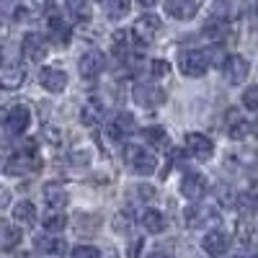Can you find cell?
<instances>
[{"label": "cell", "mask_w": 258, "mask_h": 258, "mask_svg": "<svg viewBox=\"0 0 258 258\" xmlns=\"http://www.w3.org/2000/svg\"><path fill=\"white\" fill-rule=\"evenodd\" d=\"M111 41H114V52L124 57L126 49H129V34L126 31H114V39Z\"/></svg>", "instance_id": "35"}, {"label": "cell", "mask_w": 258, "mask_h": 258, "mask_svg": "<svg viewBox=\"0 0 258 258\" xmlns=\"http://www.w3.org/2000/svg\"><path fill=\"white\" fill-rule=\"evenodd\" d=\"M243 106H245L248 111L258 114V85H250V88H245V93H243Z\"/></svg>", "instance_id": "32"}, {"label": "cell", "mask_w": 258, "mask_h": 258, "mask_svg": "<svg viewBox=\"0 0 258 258\" xmlns=\"http://www.w3.org/2000/svg\"><path fill=\"white\" fill-rule=\"evenodd\" d=\"M137 3H140L142 8H153V6L158 3V0H137Z\"/></svg>", "instance_id": "44"}, {"label": "cell", "mask_w": 258, "mask_h": 258, "mask_svg": "<svg viewBox=\"0 0 258 258\" xmlns=\"http://www.w3.org/2000/svg\"><path fill=\"white\" fill-rule=\"evenodd\" d=\"M0 232H3V250H13L21 243V227H16L13 222H3Z\"/></svg>", "instance_id": "31"}, {"label": "cell", "mask_w": 258, "mask_h": 258, "mask_svg": "<svg viewBox=\"0 0 258 258\" xmlns=\"http://www.w3.org/2000/svg\"><path fill=\"white\" fill-rule=\"evenodd\" d=\"M124 160L137 176H153L155 168H158V158L153 153H147L140 145H126L124 147Z\"/></svg>", "instance_id": "1"}, {"label": "cell", "mask_w": 258, "mask_h": 258, "mask_svg": "<svg viewBox=\"0 0 258 258\" xmlns=\"http://www.w3.org/2000/svg\"><path fill=\"white\" fill-rule=\"evenodd\" d=\"M96 3L106 11V16L111 21H119L129 13V0H96Z\"/></svg>", "instance_id": "28"}, {"label": "cell", "mask_w": 258, "mask_h": 258, "mask_svg": "<svg viewBox=\"0 0 258 258\" xmlns=\"http://www.w3.org/2000/svg\"><path fill=\"white\" fill-rule=\"evenodd\" d=\"M44 202H47L52 209H64V207H68V202H70V194H68V188H64L62 183L49 181V183L44 186Z\"/></svg>", "instance_id": "19"}, {"label": "cell", "mask_w": 258, "mask_h": 258, "mask_svg": "<svg viewBox=\"0 0 258 258\" xmlns=\"http://www.w3.org/2000/svg\"><path fill=\"white\" fill-rule=\"evenodd\" d=\"M248 132H250L248 119H243L235 109L227 111V137H230V140H245Z\"/></svg>", "instance_id": "23"}, {"label": "cell", "mask_w": 258, "mask_h": 258, "mask_svg": "<svg viewBox=\"0 0 258 258\" xmlns=\"http://www.w3.org/2000/svg\"><path fill=\"white\" fill-rule=\"evenodd\" d=\"M132 98L137 106H142V109H155V106H163L165 103V91L158 88V85L153 83H137L132 88Z\"/></svg>", "instance_id": "6"}, {"label": "cell", "mask_w": 258, "mask_h": 258, "mask_svg": "<svg viewBox=\"0 0 258 258\" xmlns=\"http://www.w3.org/2000/svg\"><path fill=\"white\" fill-rule=\"evenodd\" d=\"M147 258H173V255H170V253H165V250H153V253H150Z\"/></svg>", "instance_id": "43"}, {"label": "cell", "mask_w": 258, "mask_h": 258, "mask_svg": "<svg viewBox=\"0 0 258 258\" xmlns=\"http://www.w3.org/2000/svg\"><path fill=\"white\" fill-rule=\"evenodd\" d=\"M34 248L39 253H47V255H64L68 253V243H64L62 238H54V235H36Z\"/></svg>", "instance_id": "18"}, {"label": "cell", "mask_w": 258, "mask_h": 258, "mask_svg": "<svg viewBox=\"0 0 258 258\" xmlns=\"http://www.w3.org/2000/svg\"><path fill=\"white\" fill-rule=\"evenodd\" d=\"M73 258H101V250L93 245H78L73 250Z\"/></svg>", "instance_id": "37"}, {"label": "cell", "mask_w": 258, "mask_h": 258, "mask_svg": "<svg viewBox=\"0 0 258 258\" xmlns=\"http://www.w3.org/2000/svg\"><path fill=\"white\" fill-rule=\"evenodd\" d=\"M248 73H250V64H248V59L240 57V54H227V59L222 62V75H225V80L232 83V85L243 83V80L248 78Z\"/></svg>", "instance_id": "9"}, {"label": "cell", "mask_w": 258, "mask_h": 258, "mask_svg": "<svg viewBox=\"0 0 258 258\" xmlns=\"http://www.w3.org/2000/svg\"><path fill=\"white\" fill-rule=\"evenodd\" d=\"M68 11L75 21H80V24H88L91 16H93V6H91V0H68Z\"/></svg>", "instance_id": "27"}, {"label": "cell", "mask_w": 258, "mask_h": 258, "mask_svg": "<svg viewBox=\"0 0 258 258\" xmlns=\"http://www.w3.org/2000/svg\"><path fill=\"white\" fill-rule=\"evenodd\" d=\"M47 11H49V34L59 41L62 47H68L70 44V36H73L70 34V26L62 21V16H57V8L54 6H49Z\"/></svg>", "instance_id": "20"}, {"label": "cell", "mask_w": 258, "mask_h": 258, "mask_svg": "<svg viewBox=\"0 0 258 258\" xmlns=\"http://www.w3.org/2000/svg\"><path fill=\"white\" fill-rule=\"evenodd\" d=\"M103 116H106L103 101L88 98V101L83 103V109H80V121H83V126H96L98 121H103Z\"/></svg>", "instance_id": "17"}, {"label": "cell", "mask_w": 258, "mask_h": 258, "mask_svg": "<svg viewBox=\"0 0 258 258\" xmlns=\"http://www.w3.org/2000/svg\"><path fill=\"white\" fill-rule=\"evenodd\" d=\"M26 80V70L21 68V64H6L3 73H0V83H3V88L6 91H16L21 88Z\"/></svg>", "instance_id": "22"}, {"label": "cell", "mask_w": 258, "mask_h": 258, "mask_svg": "<svg viewBox=\"0 0 258 258\" xmlns=\"http://www.w3.org/2000/svg\"><path fill=\"white\" fill-rule=\"evenodd\" d=\"M13 220L18 225H34L36 222V207L31 202H18L13 207Z\"/></svg>", "instance_id": "29"}, {"label": "cell", "mask_w": 258, "mask_h": 258, "mask_svg": "<svg viewBox=\"0 0 258 258\" xmlns=\"http://www.w3.org/2000/svg\"><path fill=\"white\" fill-rule=\"evenodd\" d=\"M21 52H24L26 59L39 62V59H44V57H47V52H49V41H47V36H41V34H36V31H29L24 39H21Z\"/></svg>", "instance_id": "8"}, {"label": "cell", "mask_w": 258, "mask_h": 258, "mask_svg": "<svg viewBox=\"0 0 258 258\" xmlns=\"http://www.w3.org/2000/svg\"><path fill=\"white\" fill-rule=\"evenodd\" d=\"M255 202H258V197H255Z\"/></svg>", "instance_id": "46"}, {"label": "cell", "mask_w": 258, "mask_h": 258, "mask_svg": "<svg viewBox=\"0 0 258 258\" xmlns=\"http://www.w3.org/2000/svg\"><path fill=\"white\" fill-rule=\"evenodd\" d=\"M145 248V240L142 238H137V240H132V245H129V258H140V250Z\"/></svg>", "instance_id": "39"}, {"label": "cell", "mask_w": 258, "mask_h": 258, "mask_svg": "<svg viewBox=\"0 0 258 258\" xmlns=\"http://www.w3.org/2000/svg\"><path fill=\"white\" fill-rule=\"evenodd\" d=\"M91 163V153L88 150H83V153H75L73 155V165H88Z\"/></svg>", "instance_id": "40"}, {"label": "cell", "mask_w": 258, "mask_h": 258, "mask_svg": "<svg viewBox=\"0 0 258 258\" xmlns=\"http://www.w3.org/2000/svg\"><path fill=\"white\" fill-rule=\"evenodd\" d=\"M39 85L47 88L49 93H62L68 88V75H64V70H57V68H41L39 70Z\"/></svg>", "instance_id": "13"}, {"label": "cell", "mask_w": 258, "mask_h": 258, "mask_svg": "<svg viewBox=\"0 0 258 258\" xmlns=\"http://www.w3.org/2000/svg\"><path fill=\"white\" fill-rule=\"evenodd\" d=\"M135 132H137V121H135V116L129 114V111H119L116 119H111L109 135H111L114 140H124V137L135 135Z\"/></svg>", "instance_id": "16"}, {"label": "cell", "mask_w": 258, "mask_h": 258, "mask_svg": "<svg viewBox=\"0 0 258 258\" xmlns=\"http://www.w3.org/2000/svg\"><path fill=\"white\" fill-rule=\"evenodd\" d=\"M140 225L145 227V232H153V235H160L165 230V217L158 212V209H145L140 214Z\"/></svg>", "instance_id": "24"}, {"label": "cell", "mask_w": 258, "mask_h": 258, "mask_svg": "<svg viewBox=\"0 0 258 258\" xmlns=\"http://www.w3.org/2000/svg\"><path fill=\"white\" fill-rule=\"evenodd\" d=\"M142 137H145L147 145H153L155 150H168L170 147V137H168V132L163 126H147L142 132Z\"/></svg>", "instance_id": "26"}, {"label": "cell", "mask_w": 258, "mask_h": 258, "mask_svg": "<svg viewBox=\"0 0 258 258\" xmlns=\"http://www.w3.org/2000/svg\"><path fill=\"white\" fill-rule=\"evenodd\" d=\"M186 150L197 158V160H209L214 155V142L207 137V135H199V132H188L186 135Z\"/></svg>", "instance_id": "12"}, {"label": "cell", "mask_w": 258, "mask_h": 258, "mask_svg": "<svg viewBox=\"0 0 258 258\" xmlns=\"http://www.w3.org/2000/svg\"><path fill=\"white\" fill-rule=\"evenodd\" d=\"M181 194L191 202H202L207 194V178L202 173H197V170H188L181 178Z\"/></svg>", "instance_id": "10"}, {"label": "cell", "mask_w": 258, "mask_h": 258, "mask_svg": "<svg viewBox=\"0 0 258 258\" xmlns=\"http://www.w3.org/2000/svg\"><path fill=\"white\" fill-rule=\"evenodd\" d=\"M204 34L212 41H227L230 34H232V24L227 18H222V16H212V18H207V24H204Z\"/></svg>", "instance_id": "15"}, {"label": "cell", "mask_w": 258, "mask_h": 258, "mask_svg": "<svg viewBox=\"0 0 258 258\" xmlns=\"http://www.w3.org/2000/svg\"><path fill=\"white\" fill-rule=\"evenodd\" d=\"M3 124H6V132L13 135V137H21L29 129L31 124V111H29V106L24 103H13L11 109L3 114Z\"/></svg>", "instance_id": "5"}, {"label": "cell", "mask_w": 258, "mask_h": 258, "mask_svg": "<svg viewBox=\"0 0 258 258\" xmlns=\"http://www.w3.org/2000/svg\"><path fill=\"white\" fill-rule=\"evenodd\" d=\"M21 258H34V255H29V253H24V255H21Z\"/></svg>", "instance_id": "45"}, {"label": "cell", "mask_w": 258, "mask_h": 258, "mask_svg": "<svg viewBox=\"0 0 258 258\" xmlns=\"http://www.w3.org/2000/svg\"><path fill=\"white\" fill-rule=\"evenodd\" d=\"M183 220L191 230H204L214 222H220V212L214 209L212 204H194L183 212Z\"/></svg>", "instance_id": "4"}, {"label": "cell", "mask_w": 258, "mask_h": 258, "mask_svg": "<svg viewBox=\"0 0 258 258\" xmlns=\"http://www.w3.org/2000/svg\"><path fill=\"white\" fill-rule=\"evenodd\" d=\"M150 75H153V78H168L170 75V64L165 62V59H153V62H150Z\"/></svg>", "instance_id": "34"}, {"label": "cell", "mask_w": 258, "mask_h": 258, "mask_svg": "<svg viewBox=\"0 0 258 258\" xmlns=\"http://www.w3.org/2000/svg\"><path fill=\"white\" fill-rule=\"evenodd\" d=\"M101 258H119V253L109 245V248H103V253H101Z\"/></svg>", "instance_id": "42"}, {"label": "cell", "mask_w": 258, "mask_h": 258, "mask_svg": "<svg viewBox=\"0 0 258 258\" xmlns=\"http://www.w3.org/2000/svg\"><path fill=\"white\" fill-rule=\"evenodd\" d=\"M227 245H230V238H227L225 232H220V230L207 232L204 240H202V248H204L209 255H222V253H227Z\"/></svg>", "instance_id": "21"}, {"label": "cell", "mask_w": 258, "mask_h": 258, "mask_svg": "<svg viewBox=\"0 0 258 258\" xmlns=\"http://www.w3.org/2000/svg\"><path fill=\"white\" fill-rule=\"evenodd\" d=\"M199 11L197 0H165V13L173 16L176 21H191Z\"/></svg>", "instance_id": "14"}, {"label": "cell", "mask_w": 258, "mask_h": 258, "mask_svg": "<svg viewBox=\"0 0 258 258\" xmlns=\"http://www.w3.org/2000/svg\"><path fill=\"white\" fill-rule=\"evenodd\" d=\"M209 64H212L209 52H199V49H188V52H183L178 57V70L186 78H202Z\"/></svg>", "instance_id": "2"}, {"label": "cell", "mask_w": 258, "mask_h": 258, "mask_svg": "<svg viewBox=\"0 0 258 258\" xmlns=\"http://www.w3.org/2000/svg\"><path fill=\"white\" fill-rule=\"evenodd\" d=\"M41 225H44L47 232H62L64 227H68V217L62 214V209H52L44 214V220H41Z\"/></svg>", "instance_id": "30"}, {"label": "cell", "mask_w": 258, "mask_h": 258, "mask_svg": "<svg viewBox=\"0 0 258 258\" xmlns=\"http://www.w3.org/2000/svg\"><path fill=\"white\" fill-rule=\"evenodd\" d=\"M135 194H137L142 202H145V199L150 202V199L155 197V188H153V186H147V183H137V186H135Z\"/></svg>", "instance_id": "38"}, {"label": "cell", "mask_w": 258, "mask_h": 258, "mask_svg": "<svg viewBox=\"0 0 258 258\" xmlns=\"http://www.w3.org/2000/svg\"><path fill=\"white\" fill-rule=\"evenodd\" d=\"M41 13H44L41 0H18V6H16V18L18 21H36Z\"/></svg>", "instance_id": "25"}, {"label": "cell", "mask_w": 258, "mask_h": 258, "mask_svg": "<svg viewBox=\"0 0 258 258\" xmlns=\"http://www.w3.org/2000/svg\"><path fill=\"white\" fill-rule=\"evenodd\" d=\"M44 137H47V140H49V142H52V145H57V142H59V137H62V135H59V132H57V129H54V126H44Z\"/></svg>", "instance_id": "41"}, {"label": "cell", "mask_w": 258, "mask_h": 258, "mask_svg": "<svg viewBox=\"0 0 258 258\" xmlns=\"http://www.w3.org/2000/svg\"><path fill=\"white\" fill-rule=\"evenodd\" d=\"M129 227H132V214H129V212H119L114 217V230L116 232H129Z\"/></svg>", "instance_id": "36"}, {"label": "cell", "mask_w": 258, "mask_h": 258, "mask_svg": "<svg viewBox=\"0 0 258 258\" xmlns=\"http://www.w3.org/2000/svg\"><path fill=\"white\" fill-rule=\"evenodd\" d=\"M41 168V160L36 153H26V150H18V153L6 163V176H31Z\"/></svg>", "instance_id": "3"}, {"label": "cell", "mask_w": 258, "mask_h": 258, "mask_svg": "<svg viewBox=\"0 0 258 258\" xmlns=\"http://www.w3.org/2000/svg\"><path fill=\"white\" fill-rule=\"evenodd\" d=\"M78 230L80 232H96L98 230V217L96 214H80L78 217Z\"/></svg>", "instance_id": "33"}, {"label": "cell", "mask_w": 258, "mask_h": 258, "mask_svg": "<svg viewBox=\"0 0 258 258\" xmlns=\"http://www.w3.org/2000/svg\"><path fill=\"white\" fill-rule=\"evenodd\" d=\"M103 68H106V57H103V52L91 49V52L80 54L78 70H80V75H83L85 80H93V78H98V75L103 73Z\"/></svg>", "instance_id": "11"}, {"label": "cell", "mask_w": 258, "mask_h": 258, "mask_svg": "<svg viewBox=\"0 0 258 258\" xmlns=\"http://www.w3.org/2000/svg\"><path fill=\"white\" fill-rule=\"evenodd\" d=\"M160 26H163L160 16L147 13V16H142V18H137V21H135V26H132V36H135L137 44H150V41H155V36H158Z\"/></svg>", "instance_id": "7"}]
</instances>
